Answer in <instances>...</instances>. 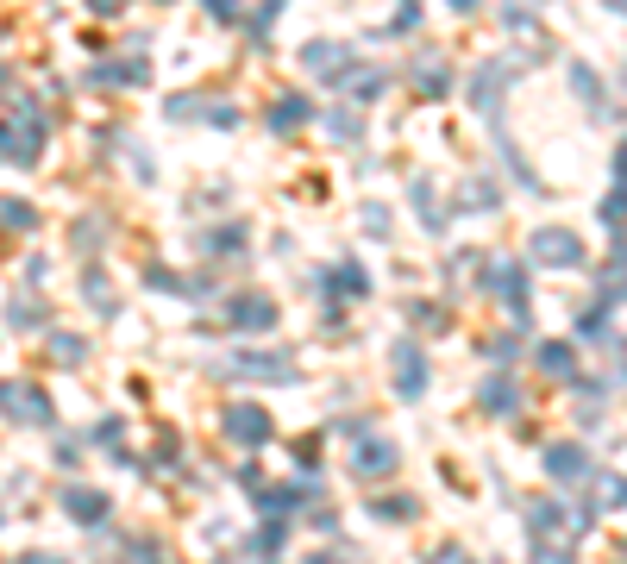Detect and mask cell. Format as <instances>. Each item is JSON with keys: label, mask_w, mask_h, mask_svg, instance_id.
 I'll return each instance as SVG.
<instances>
[{"label": "cell", "mask_w": 627, "mask_h": 564, "mask_svg": "<svg viewBox=\"0 0 627 564\" xmlns=\"http://www.w3.org/2000/svg\"><path fill=\"white\" fill-rule=\"evenodd\" d=\"M51 351H57V364H76V358H82V339H57Z\"/></svg>", "instance_id": "cell-12"}, {"label": "cell", "mask_w": 627, "mask_h": 564, "mask_svg": "<svg viewBox=\"0 0 627 564\" xmlns=\"http://www.w3.org/2000/svg\"><path fill=\"white\" fill-rule=\"evenodd\" d=\"M44 314H38V301H13V326H38Z\"/></svg>", "instance_id": "cell-10"}, {"label": "cell", "mask_w": 627, "mask_h": 564, "mask_svg": "<svg viewBox=\"0 0 627 564\" xmlns=\"http://www.w3.org/2000/svg\"><path fill=\"white\" fill-rule=\"evenodd\" d=\"M533 257H546V264H577V239L571 232H540V239H533Z\"/></svg>", "instance_id": "cell-3"}, {"label": "cell", "mask_w": 627, "mask_h": 564, "mask_svg": "<svg viewBox=\"0 0 627 564\" xmlns=\"http://www.w3.org/2000/svg\"><path fill=\"white\" fill-rule=\"evenodd\" d=\"M95 13H120V0H95Z\"/></svg>", "instance_id": "cell-15"}, {"label": "cell", "mask_w": 627, "mask_h": 564, "mask_svg": "<svg viewBox=\"0 0 627 564\" xmlns=\"http://www.w3.org/2000/svg\"><path fill=\"white\" fill-rule=\"evenodd\" d=\"M232 320L239 326H270V301H258V295H245L239 308H232Z\"/></svg>", "instance_id": "cell-5"}, {"label": "cell", "mask_w": 627, "mask_h": 564, "mask_svg": "<svg viewBox=\"0 0 627 564\" xmlns=\"http://www.w3.org/2000/svg\"><path fill=\"white\" fill-rule=\"evenodd\" d=\"M226 433L232 439H264V414H226Z\"/></svg>", "instance_id": "cell-6"}, {"label": "cell", "mask_w": 627, "mask_h": 564, "mask_svg": "<svg viewBox=\"0 0 627 564\" xmlns=\"http://www.w3.org/2000/svg\"><path fill=\"white\" fill-rule=\"evenodd\" d=\"M63 508H69V514H76V521H82V527H95V521H101V514H107V496H95V489H69V496H63Z\"/></svg>", "instance_id": "cell-4"}, {"label": "cell", "mask_w": 627, "mask_h": 564, "mask_svg": "<svg viewBox=\"0 0 627 564\" xmlns=\"http://www.w3.org/2000/svg\"><path fill=\"white\" fill-rule=\"evenodd\" d=\"M38 145H44V126L38 120H7V157L13 163H32Z\"/></svg>", "instance_id": "cell-2"}, {"label": "cell", "mask_w": 627, "mask_h": 564, "mask_svg": "<svg viewBox=\"0 0 627 564\" xmlns=\"http://www.w3.org/2000/svg\"><path fill=\"white\" fill-rule=\"evenodd\" d=\"M483 402H490L496 414H508V402H515V389H508L502 376H496V383H483Z\"/></svg>", "instance_id": "cell-7"}, {"label": "cell", "mask_w": 627, "mask_h": 564, "mask_svg": "<svg viewBox=\"0 0 627 564\" xmlns=\"http://www.w3.org/2000/svg\"><path fill=\"white\" fill-rule=\"evenodd\" d=\"M546 370H571V351L565 345H546Z\"/></svg>", "instance_id": "cell-13"}, {"label": "cell", "mask_w": 627, "mask_h": 564, "mask_svg": "<svg viewBox=\"0 0 627 564\" xmlns=\"http://www.w3.org/2000/svg\"><path fill=\"white\" fill-rule=\"evenodd\" d=\"M552 470H559V477H571V470H584V452H571V445H559V452H552Z\"/></svg>", "instance_id": "cell-8"}, {"label": "cell", "mask_w": 627, "mask_h": 564, "mask_svg": "<svg viewBox=\"0 0 627 564\" xmlns=\"http://www.w3.org/2000/svg\"><path fill=\"white\" fill-rule=\"evenodd\" d=\"M0 220H7V226H32V207H19V201H0Z\"/></svg>", "instance_id": "cell-9"}, {"label": "cell", "mask_w": 627, "mask_h": 564, "mask_svg": "<svg viewBox=\"0 0 627 564\" xmlns=\"http://www.w3.org/2000/svg\"><path fill=\"white\" fill-rule=\"evenodd\" d=\"M358 464H364V470H389V445H364Z\"/></svg>", "instance_id": "cell-11"}, {"label": "cell", "mask_w": 627, "mask_h": 564, "mask_svg": "<svg viewBox=\"0 0 627 564\" xmlns=\"http://www.w3.org/2000/svg\"><path fill=\"white\" fill-rule=\"evenodd\" d=\"M0 414H7V420H32V427H44V420H51V402H44V389L0 383Z\"/></svg>", "instance_id": "cell-1"}, {"label": "cell", "mask_w": 627, "mask_h": 564, "mask_svg": "<svg viewBox=\"0 0 627 564\" xmlns=\"http://www.w3.org/2000/svg\"><path fill=\"white\" fill-rule=\"evenodd\" d=\"M301 120V101H283V113H270V126H295Z\"/></svg>", "instance_id": "cell-14"}]
</instances>
